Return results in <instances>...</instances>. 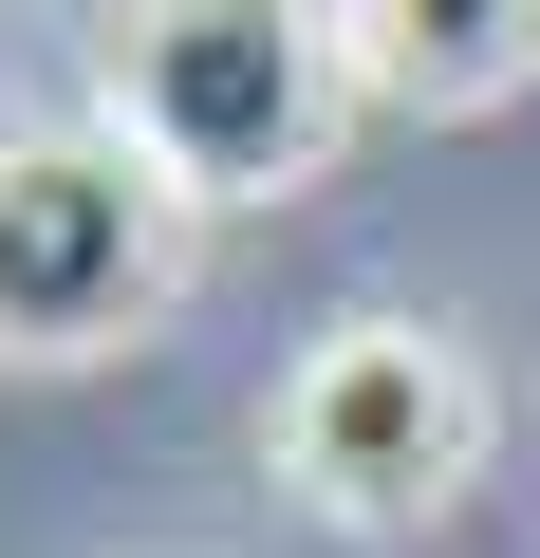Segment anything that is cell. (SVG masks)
<instances>
[{"instance_id":"obj_1","label":"cell","mask_w":540,"mask_h":558,"mask_svg":"<svg viewBox=\"0 0 540 558\" xmlns=\"http://www.w3.org/2000/svg\"><path fill=\"white\" fill-rule=\"evenodd\" d=\"M355 20L336 0H131L112 20V131L187 186V205H280L317 186L336 112H355Z\"/></svg>"},{"instance_id":"obj_2","label":"cell","mask_w":540,"mask_h":558,"mask_svg":"<svg viewBox=\"0 0 540 558\" xmlns=\"http://www.w3.org/2000/svg\"><path fill=\"white\" fill-rule=\"evenodd\" d=\"M187 279V186L131 131H0V354H112Z\"/></svg>"},{"instance_id":"obj_3","label":"cell","mask_w":540,"mask_h":558,"mask_svg":"<svg viewBox=\"0 0 540 558\" xmlns=\"http://www.w3.org/2000/svg\"><path fill=\"white\" fill-rule=\"evenodd\" d=\"M261 447H280V484L317 521H429L466 465H484V373L429 336V317H336L280 410H261Z\"/></svg>"},{"instance_id":"obj_4","label":"cell","mask_w":540,"mask_h":558,"mask_svg":"<svg viewBox=\"0 0 540 558\" xmlns=\"http://www.w3.org/2000/svg\"><path fill=\"white\" fill-rule=\"evenodd\" d=\"M336 20L392 112H503L540 75V0H336Z\"/></svg>"}]
</instances>
